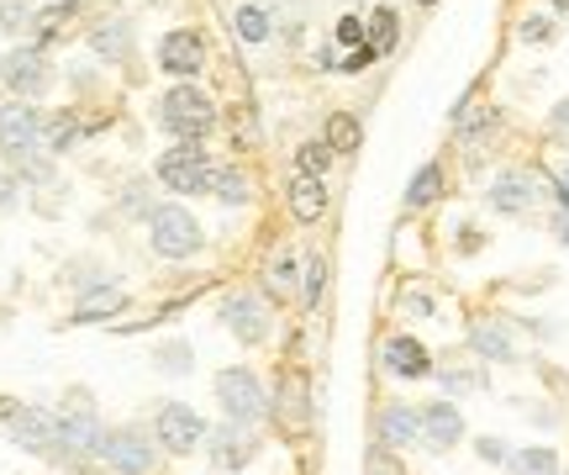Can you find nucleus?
Wrapping results in <instances>:
<instances>
[{
  "label": "nucleus",
  "instance_id": "nucleus-1",
  "mask_svg": "<svg viewBox=\"0 0 569 475\" xmlns=\"http://www.w3.org/2000/svg\"><path fill=\"white\" fill-rule=\"evenodd\" d=\"M159 127L169 138H180V144H201L206 132L217 127V106H211V96H206L201 85L180 80L174 90L159 96Z\"/></svg>",
  "mask_w": 569,
  "mask_h": 475
},
{
  "label": "nucleus",
  "instance_id": "nucleus-2",
  "mask_svg": "<svg viewBox=\"0 0 569 475\" xmlns=\"http://www.w3.org/2000/svg\"><path fill=\"white\" fill-rule=\"evenodd\" d=\"M159 186L174 196H211L217 190V165L201 144H180L159 154Z\"/></svg>",
  "mask_w": 569,
  "mask_h": 475
},
{
  "label": "nucleus",
  "instance_id": "nucleus-3",
  "mask_svg": "<svg viewBox=\"0 0 569 475\" xmlns=\"http://www.w3.org/2000/svg\"><path fill=\"white\" fill-rule=\"evenodd\" d=\"M148 244H153L159 259H190V254H201L206 232H201V222H196L190 211L169 201V207L148 211Z\"/></svg>",
  "mask_w": 569,
  "mask_h": 475
},
{
  "label": "nucleus",
  "instance_id": "nucleus-4",
  "mask_svg": "<svg viewBox=\"0 0 569 475\" xmlns=\"http://www.w3.org/2000/svg\"><path fill=\"white\" fill-rule=\"evenodd\" d=\"M53 80V63H48V48L42 42H21L11 53H0V85L21 96V101H38Z\"/></svg>",
  "mask_w": 569,
  "mask_h": 475
},
{
  "label": "nucleus",
  "instance_id": "nucleus-5",
  "mask_svg": "<svg viewBox=\"0 0 569 475\" xmlns=\"http://www.w3.org/2000/svg\"><path fill=\"white\" fill-rule=\"evenodd\" d=\"M6 438L27 455H59V413L32 407V402H11L6 407Z\"/></svg>",
  "mask_w": 569,
  "mask_h": 475
},
{
  "label": "nucleus",
  "instance_id": "nucleus-6",
  "mask_svg": "<svg viewBox=\"0 0 569 475\" xmlns=\"http://www.w3.org/2000/svg\"><path fill=\"white\" fill-rule=\"evenodd\" d=\"M217 402H222L227 423H248V428L269 413V396H264L259 375L248 370V365H227V370L217 375Z\"/></svg>",
  "mask_w": 569,
  "mask_h": 475
},
{
  "label": "nucleus",
  "instance_id": "nucleus-7",
  "mask_svg": "<svg viewBox=\"0 0 569 475\" xmlns=\"http://www.w3.org/2000/svg\"><path fill=\"white\" fill-rule=\"evenodd\" d=\"M153 438H159L169 455H196L211 428H206V417L190 407V402H163L159 417H153Z\"/></svg>",
  "mask_w": 569,
  "mask_h": 475
},
{
  "label": "nucleus",
  "instance_id": "nucleus-8",
  "mask_svg": "<svg viewBox=\"0 0 569 475\" xmlns=\"http://www.w3.org/2000/svg\"><path fill=\"white\" fill-rule=\"evenodd\" d=\"M101 465L111 475H153L159 465V438L138 434V428H106V444H101Z\"/></svg>",
  "mask_w": 569,
  "mask_h": 475
},
{
  "label": "nucleus",
  "instance_id": "nucleus-9",
  "mask_svg": "<svg viewBox=\"0 0 569 475\" xmlns=\"http://www.w3.org/2000/svg\"><path fill=\"white\" fill-rule=\"evenodd\" d=\"M32 148H42V111L17 96L11 106H0V154L17 159V154H32Z\"/></svg>",
  "mask_w": 569,
  "mask_h": 475
},
{
  "label": "nucleus",
  "instance_id": "nucleus-10",
  "mask_svg": "<svg viewBox=\"0 0 569 475\" xmlns=\"http://www.w3.org/2000/svg\"><path fill=\"white\" fill-rule=\"evenodd\" d=\"M159 69L174 75V80H196L206 69V38L196 27H174L159 38Z\"/></svg>",
  "mask_w": 569,
  "mask_h": 475
},
{
  "label": "nucleus",
  "instance_id": "nucleus-11",
  "mask_svg": "<svg viewBox=\"0 0 569 475\" xmlns=\"http://www.w3.org/2000/svg\"><path fill=\"white\" fill-rule=\"evenodd\" d=\"M106 423L96 413H59V455L63 459H101Z\"/></svg>",
  "mask_w": 569,
  "mask_h": 475
},
{
  "label": "nucleus",
  "instance_id": "nucleus-12",
  "mask_svg": "<svg viewBox=\"0 0 569 475\" xmlns=\"http://www.w3.org/2000/svg\"><path fill=\"white\" fill-rule=\"evenodd\" d=\"M538 196H543V186H538L532 169H501V175L490 180V207L501 211V217H522V211H532L538 207Z\"/></svg>",
  "mask_w": 569,
  "mask_h": 475
},
{
  "label": "nucleus",
  "instance_id": "nucleus-13",
  "mask_svg": "<svg viewBox=\"0 0 569 475\" xmlns=\"http://www.w3.org/2000/svg\"><path fill=\"white\" fill-rule=\"evenodd\" d=\"M222 323L232 338H243V344H264L269 338V307L253 296V290H232L222 301Z\"/></svg>",
  "mask_w": 569,
  "mask_h": 475
},
{
  "label": "nucleus",
  "instance_id": "nucleus-14",
  "mask_svg": "<svg viewBox=\"0 0 569 475\" xmlns=\"http://www.w3.org/2000/svg\"><path fill=\"white\" fill-rule=\"evenodd\" d=\"M380 359H386V370L396 375V380H427V375H432V354H427V344L422 338H411V333L386 338Z\"/></svg>",
  "mask_w": 569,
  "mask_h": 475
},
{
  "label": "nucleus",
  "instance_id": "nucleus-15",
  "mask_svg": "<svg viewBox=\"0 0 569 475\" xmlns=\"http://www.w3.org/2000/svg\"><path fill=\"white\" fill-rule=\"evenodd\" d=\"M469 349L480 359H490V365H511L517 359V338H511V328L501 317H475L469 323Z\"/></svg>",
  "mask_w": 569,
  "mask_h": 475
},
{
  "label": "nucleus",
  "instance_id": "nucleus-16",
  "mask_svg": "<svg viewBox=\"0 0 569 475\" xmlns=\"http://www.w3.org/2000/svg\"><path fill=\"white\" fill-rule=\"evenodd\" d=\"M253 455H259V438H253L248 423H227V428L211 434V459L222 471H243V465H253Z\"/></svg>",
  "mask_w": 569,
  "mask_h": 475
},
{
  "label": "nucleus",
  "instance_id": "nucleus-17",
  "mask_svg": "<svg viewBox=\"0 0 569 475\" xmlns=\"http://www.w3.org/2000/svg\"><path fill=\"white\" fill-rule=\"evenodd\" d=\"M284 201L296 211V222H322L327 217V180L322 175H301L296 169V180L284 186Z\"/></svg>",
  "mask_w": 569,
  "mask_h": 475
},
{
  "label": "nucleus",
  "instance_id": "nucleus-18",
  "mask_svg": "<svg viewBox=\"0 0 569 475\" xmlns=\"http://www.w3.org/2000/svg\"><path fill=\"white\" fill-rule=\"evenodd\" d=\"M422 438L432 449H453L459 438H465V417L453 402H427L422 407Z\"/></svg>",
  "mask_w": 569,
  "mask_h": 475
},
{
  "label": "nucleus",
  "instance_id": "nucleus-19",
  "mask_svg": "<svg viewBox=\"0 0 569 475\" xmlns=\"http://www.w3.org/2000/svg\"><path fill=\"white\" fill-rule=\"evenodd\" d=\"M90 53L101 63H122L132 53V21L127 17H106L90 27Z\"/></svg>",
  "mask_w": 569,
  "mask_h": 475
},
{
  "label": "nucleus",
  "instance_id": "nucleus-20",
  "mask_svg": "<svg viewBox=\"0 0 569 475\" xmlns=\"http://www.w3.org/2000/svg\"><path fill=\"white\" fill-rule=\"evenodd\" d=\"M417 438H422V413L407 407V402H390L386 413H380V444L386 449H407Z\"/></svg>",
  "mask_w": 569,
  "mask_h": 475
},
{
  "label": "nucleus",
  "instance_id": "nucleus-21",
  "mask_svg": "<svg viewBox=\"0 0 569 475\" xmlns=\"http://www.w3.org/2000/svg\"><path fill=\"white\" fill-rule=\"evenodd\" d=\"M117 311H127V290L96 280V286L74 301V323H106V317H117Z\"/></svg>",
  "mask_w": 569,
  "mask_h": 475
},
{
  "label": "nucleus",
  "instance_id": "nucleus-22",
  "mask_svg": "<svg viewBox=\"0 0 569 475\" xmlns=\"http://www.w3.org/2000/svg\"><path fill=\"white\" fill-rule=\"evenodd\" d=\"M84 144V122L74 111H53V117H42V148L48 154H69V148Z\"/></svg>",
  "mask_w": 569,
  "mask_h": 475
},
{
  "label": "nucleus",
  "instance_id": "nucleus-23",
  "mask_svg": "<svg viewBox=\"0 0 569 475\" xmlns=\"http://www.w3.org/2000/svg\"><path fill=\"white\" fill-rule=\"evenodd\" d=\"M511 475H559V455H553L549 444H528V449H517L507 459Z\"/></svg>",
  "mask_w": 569,
  "mask_h": 475
},
{
  "label": "nucleus",
  "instance_id": "nucleus-24",
  "mask_svg": "<svg viewBox=\"0 0 569 475\" xmlns=\"http://www.w3.org/2000/svg\"><path fill=\"white\" fill-rule=\"evenodd\" d=\"M359 144H365V127H359V117L332 111V117H327V148H332V154H353Z\"/></svg>",
  "mask_w": 569,
  "mask_h": 475
},
{
  "label": "nucleus",
  "instance_id": "nucleus-25",
  "mask_svg": "<svg viewBox=\"0 0 569 475\" xmlns=\"http://www.w3.org/2000/svg\"><path fill=\"white\" fill-rule=\"evenodd\" d=\"M443 196V165H422L407 186V207H432Z\"/></svg>",
  "mask_w": 569,
  "mask_h": 475
},
{
  "label": "nucleus",
  "instance_id": "nucleus-26",
  "mask_svg": "<svg viewBox=\"0 0 569 475\" xmlns=\"http://www.w3.org/2000/svg\"><path fill=\"white\" fill-rule=\"evenodd\" d=\"M264 286L274 290V296H296V290H301V269H296V254H274V259H269Z\"/></svg>",
  "mask_w": 569,
  "mask_h": 475
},
{
  "label": "nucleus",
  "instance_id": "nucleus-27",
  "mask_svg": "<svg viewBox=\"0 0 569 475\" xmlns=\"http://www.w3.org/2000/svg\"><path fill=\"white\" fill-rule=\"evenodd\" d=\"M232 32L243 42H264L274 27H269V11L264 6H238V17H232Z\"/></svg>",
  "mask_w": 569,
  "mask_h": 475
},
{
  "label": "nucleus",
  "instance_id": "nucleus-28",
  "mask_svg": "<svg viewBox=\"0 0 569 475\" xmlns=\"http://www.w3.org/2000/svg\"><path fill=\"white\" fill-rule=\"evenodd\" d=\"M217 201H227V207H248V175L243 169H217V190H211Z\"/></svg>",
  "mask_w": 569,
  "mask_h": 475
},
{
  "label": "nucleus",
  "instance_id": "nucleus-29",
  "mask_svg": "<svg viewBox=\"0 0 569 475\" xmlns=\"http://www.w3.org/2000/svg\"><path fill=\"white\" fill-rule=\"evenodd\" d=\"M369 32H375V48H380V53H390V48H396V38H401V21H396V11H390V6H380V11H375V17H369Z\"/></svg>",
  "mask_w": 569,
  "mask_h": 475
},
{
  "label": "nucleus",
  "instance_id": "nucleus-30",
  "mask_svg": "<svg viewBox=\"0 0 569 475\" xmlns=\"http://www.w3.org/2000/svg\"><path fill=\"white\" fill-rule=\"evenodd\" d=\"M327 165H332V148H327V138H322V144H301V148H296V169H301V175H322V180H327Z\"/></svg>",
  "mask_w": 569,
  "mask_h": 475
},
{
  "label": "nucleus",
  "instance_id": "nucleus-31",
  "mask_svg": "<svg viewBox=\"0 0 569 475\" xmlns=\"http://www.w3.org/2000/svg\"><path fill=\"white\" fill-rule=\"evenodd\" d=\"M490 122H496V111H490V106H480V101H465L459 111H453V127H459L465 138H475V132H480V127H490Z\"/></svg>",
  "mask_w": 569,
  "mask_h": 475
},
{
  "label": "nucleus",
  "instance_id": "nucleus-32",
  "mask_svg": "<svg viewBox=\"0 0 569 475\" xmlns=\"http://www.w3.org/2000/svg\"><path fill=\"white\" fill-rule=\"evenodd\" d=\"M32 6H21V0H0V27H6V32H27V27H32Z\"/></svg>",
  "mask_w": 569,
  "mask_h": 475
},
{
  "label": "nucleus",
  "instance_id": "nucleus-33",
  "mask_svg": "<svg viewBox=\"0 0 569 475\" xmlns=\"http://www.w3.org/2000/svg\"><path fill=\"white\" fill-rule=\"evenodd\" d=\"M153 359H159V370H169V375H190V349H184V344H163Z\"/></svg>",
  "mask_w": 569,
  "mask_h": 475
},
{
  "label": "nucleus",
  "instance_id": "nucleus-34",
  "mask_svg": "<svg viewBox=\"0 0 569 475\" xmlns=\"http://www.w3.org/2000/svg\"><path fill=\"white\" fill-rule=\"evenodd\" d=\"M332 38L343 42L348 53H353V48H369V32H365V21H359V17H343V21H338V32H332Z\"/></svg>",
  "mask_w": 569,
  "mask_h": 475
},
{
  "label": "nucleus",
  "instance_id": "nucleus-35",
  "mask_svg": "<svg viewBox=\"0 0 569 475\" xmlns=\"http://www.w3.org/2000/svg\"><path fill=\"white\" fill-rule=\"evenodd\" d=\"M322 280H327V259H311V265H306V290H301L306 307H317V296H322Z\"/></svg>",
  "mask_w": 569,
  "mask_h": 475
},
{
  "label": "nucleus",
  "instance_id": "nucleus-36",
  "mask_svg": "<svg viewBox=\"0 0 569 475\" xmlns=\"http://www.w3.org/2000/svg\"><path fill=\"white\" fill-rule=\"evenodd\" d=\"M553 232L569 244V186H565V180L553 186Z\"/></svg>",
  "mask_w": 569,
  "mask_h": 475
},
{
  "label": "nucleus",
  "instance_id": "nucleus-37",
  "mask_svg": "<svg viewBox=\"0 0 569 475\" xmlns=\"http://www.w3.org/2000/svg\"><path fill=\"white\" fill-rule=\"evenodd\" d=\"M517 38H522V42H549V38H553V21H549V17H528Z\"/></svg>",
  "mask_w": 569,
  "mask_h": 475
},
{
  "label": "nucleus",
  "instance_id": "nucleus-38",
  "mask_svg": "<svg viewBox=\"0 0 569 475\" xmlns=\"http://www.w3.org/2000/svg\"><path fill=\"white\" fill-rule=\"evenodd\" d=\"M443 386L448 392H475V386H480V375L475 370H443Z\"/></svg>",
  "mask_w": 569,
  "mask_h": 475
},
{
  "label": "nucleus",
  "instance_id": "nucleus-39",
  "mask_svg": "<svg viewBox=\"0 0 569 475\" xmlns=\"http://www.w3.org/2000/svg\"><path fill=\"white\" fill-rule=\"evenodd\" d=\"M475 449H480V459H490V465H501V459H511V455H507V444H501V438H480Z\"/></svg>",
  "mask_w": 569,
  "mask_h": 475
},
{
  "label": "nucleus",
  "instance_id": "nucleus-40",
  "mask_svg": "<svg viewBox=\"0 0 569 475\" xmlns=\"http://www.w3.org/2000/svg\"><path fill=\"white\" fill-rule=\"evenodd\" d=\"M17 175H6V169H0V211H11L17 207Z\"/></svg>",
  "mask_w": 569,
  "mask_h": 475
},
{
  "label": "nucleus",
  "instance_id": "nucleus-41",
  "mask_svg": "<svg viewBox=\"0 0 569 475\" xmlns=\"http://www.w3.org/2000/svg\"><path fill=\"white\" fill-rule=\"evenodd\" d=\"M369 475H401V465L390 459V449H380V455L369 459Z\"/></svg>",
  "mask_w": 569,
  "mask_h": 475
},
{
  "label": "nucleus",
  "instance_id": "nucleus-42",
  "mask_svg": "<svg viewBox=\"0 0 569 475\" xmlns=\"http://www.w3.org/2000/svg\"><path fill=\"white\" fill-rule=\"evenodd\" d=\"M553 138H565V144H569V101L553 106Z\"/></svg>",
  "mask_w": 569,
  "mask_h": 475
},
{
  "label": "nucleus",
  "instance_id": "nucleus-43",
  "mask_svg": "<svg viewBox=\"0 0 569 475\" xmlns=\"http://www.w3.org/2000/svg\"><path fill=\"white\" fill-rule=\"evenodd\" d=\"M401 307H407V311H417V317H427V311H432V301H427V296H407Z\"/></svg>",
  "mask_w": 569,
  "mask_h": 475
},
{
  "label": "nucleus",
  "instance_id": "nucleus-44",
  "mask_svg": "<svg viewBox=\"0 0 569 475\" xmlns=\"http://www.w3.org/2000/svg\"><path fill=\"white\" fill-rule=\"evenodd\" d=\"M553 11H569V0H553Z\"/></svg>",
  "mask_w": 569,
  "mask_h": 475
},
{
  "label": "nucleus",
  "instance_id": "nucleus-45",
  "mask_svg": "<svg viewBox=\"0 0 569 475\" xmlns=\"http://www.w3.org/2000/svg\"><path fill=\"white\" fill-rule=\"evenodd\" d=\"M559 180H565V186H569V165H565V175H559Z\"/></svg>",
  "mask_w": 569,
  "mask_h": 475
},
{
  "label": "nucleus",
  "instance_id": "nucleus-46",
  "mask_svg": "<svg viewBox=\"0 0 569 475\" xmlns=\"http://www.w3.org/2000/svg\"><path fill=\"white\" fill-rule=\"evenodd\" d=\"M422 6H432V0H422Z\"/></svg>",
  "mask_w": 569,
  "mask_h": 475
}]
</instances>
